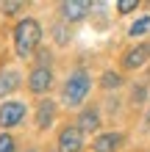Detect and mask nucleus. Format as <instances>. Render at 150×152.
Segmentation results:
<instances>
[{"instance_id":"423d86ee","label":"nucleus","mask_w":150,"mask_h":152,"mask_svg":"<svg viewBox=\"0 0 150 152\" xmlns=\"http://www.w3.org/2000/svg\"><path fill=\"white\" fill-rule=\"evenodd\" d=\"M53 88V69L50 66H33L31 72H28V91L31 94H47Z\"/></svg>"},{"instance_id":"dca6fc26","label":"nucleus","mask_w":150,"mask_h":152,"mask_svg":"<svg viewBox=\"0 0 150 152\" xmlns=\"http://www.w3.org/2000/svg\"><path fill=\"white\" fill-rule=\"evenodd\" d=\"M0 11L6 17H17V14L25 11V3H0Z\"/></svg>"},{"instance_id":"6ab92c4d","label":"nucleus","mask_w":150,"mask_h":152,"mask_svg":"<svg viewBox=\"0 0 150 152\" xmlns=\"http://www.w3.org/2000/svg\"><path fill=\"white\" fill-rule=\"evenodd\" d=\"M145 86H134V94H131V97H134V102H145Z\"/></svg>"},{"instance_id":"20e7f679","label":"nucleus","mask_w":150,"mask_h":152,"mask_svg":"<svg viewBox=\"0 0 150 152\" xmlns=\"http://www.w3.org/2000/svg\"><path fill=\"white\" fill-rule=\"evenodd\" d=\"M92 8H95V3H89V0H64L58 6V14H61V22L72 25V22L86 20Z\"/></svg>"},{"instance_id":"0eeeda50","label":"nucleus","mask_w":150,"mask_h":152,"mask_svg":"<svg viewBox=\"0 0 150 152\" xmlns=\"http://www.w3.org/2000/svg\"><path fill=\"white\" fill-rule=\"evenodd\" d=\"M150 61V42H142V44H134L131 50H125V56H122V69H142L145 64Z\"/></svg>"},{"instance_id":"f8f14e48","label":"nucleus","mask_w":150,"mask_h":152,"mask_svg":"<svg viewBox=\"0 0 150 152\" xmlns=\"http://www.w3.org/2000/svg\"><path fill=\"white\" fill-rule=\"evenodd\" d=\"M122 86V75L114 72V69H109V72L100 75V88H106V91H114V88Z\"/></svg>"},{"instance_id":"4468645a","label":"nucleus","mask_w":150,"mask_h":152,"mask_svg":"<svg viewBox=\"0 0 150 152\" xmlns=\"http://www.w3.org/2000/svg\"><path fill=\"white\" fill-rule=\"evenodd\" d=\"M50 36L56 39V44H69V39H72V33H69L67 22H58V25H53V28H50Z\"/></svg>"},{"instance_id":"6e6552de","label":"nucleus","mask_w":150,"mask_h":152,"mask_svg":"<svg viewBox=\"0 0 150 152\" xmlns=\"http://www.w3.org/2000/svg\"><path fill=\"white\" fill-rule=\"evenodd\" d=\"M33 122H36V130L53 127V122H56V102H53L50 97L36 102V116H33Z\"/></svg>"},{"instance_id":"a211bd4d","label":"nucleus","mask_w":150,"mask_h":152,"mask_svg":"<svg viewBox=\"0 0 150 152\" xmlns=\"http://www.w3.org/2000/svg\"><path fill=\"white\" fill-rule=\"evenodd\" d=\"M36 66H50V50H39L36 53Z\"/></svg>"},{"instance_id":"aec40b11","label":"nucleus","mask_w":150,"mask_h":152,"mask_svg":"<svg viewBox=\"0 0 150 152\" xmlns=\"http://www.w3.org/2000/svg\"><path fill=\"white\" fill-rule=\"evenodd\" d=\"M22 152H36V149H33V147H28V149H22Z\"/></svg>"},{"instance_id":"f257e3e1","label":"nucleus","mask_w":150,"mask_h":152,"mask_svg":"<svg viewBox=\"0 0 150 152\" xmlns=\"http://www.w3.org/2000/svg\"><path fill=\"white\" fill-rule=\"evenodd\" d=\"M14 53L20 61H28L31 56H36L42 50V25L33 20V17H22L20 22L14 25Z\"/></svg>"},{"instance_id":"39448f33","label":"nucleus","mask_w":150,"mask_h":152,"mask_svg":"<svg viewBox=\"0 0 150 152\" xmlns=\"http://www.w3.org/2000/svg\"><path fill=\"white\" fill-rule=\"evenodd\" d=\"M58 152H83V130L78 124H64L58 130Z\"/></svg>"},{"instance_id":"9b49d317","label":"nucleus","mask_w":150,"mask_h":152,"mask_svg":"<svg viewBox=\"0 0 150 152\" xmlns=\"http://www.w3.org/2000/svg\"><path fill=\"white\" fill-rule=\"evenodd\" d=\"M122 147V133H100L92 144V152H117Z\"/></svg>"},{"instance_id":"9d476101","label":"nucleus","mask_w":150,"mask_h":152,"mask_svg":"<svg viewBox=\"0 0 150 152\" xmlns=\"http://www.w3.org/2000/svg\"><path fill=\"white\" fill-rule=\"evenodd\" d=\"M20 83H22V75L17 69H0V100L6 102V97L11 91H17Z\"/></svg>"},{"instance_id":"ddd939ff","label":"nucleus","mask_w":150,"mask_h":152,"mask_svg":"<svg viewBox=\"0 0 150 152\" xmlns=\"http://www.w3.org/2000/svg\"><path fill=\"white\" fill-rule=\"evenodd\" d=\"M145 33H150V17H139V20L128 28V36L139 39V36H145Z\"/></svg>"},{"instance_id":"f03ea898","label":"nucleus","mask_w":150,"mask_h":152,"mask_svg":"<svg viewBox=\"0 0 150 152\" xmlns=\"http://www.w3.org/2000/svg\"><path fill=\"white\" fill-rule=\"evenodd\" d=\"M89 91H92L89 72H86V69H75V72L67 77L64 88H61V100H64V105H69V108H78V105L86 100Z\"/></svg>"},{"instance_id":"7ed1b4c3","label":"nucleus","mask_w":150,"mask_h":152,"mask_svg":"<svg viewBox=\"0 0 150 152\" xmlns=\"http://www.w3.org/2000/svg\"><path fill=\"white\" fill-rule=\"evenodd\" d=\"M25 113H28L25 102L6 100L3 105H0V127H3V133H8L11 127H17V124H22L25 122Z\"/></svg>"},{"instance_id":"2eb2a0df","label":"nucleus","mask_w":150,"mask_h":152,"mask_svg":"<svg viewBox=\"0 0 150 152\" xmlns=\"http://www.w3.org/2000/svg\"><path fill=\"white\" fill-rule=\"evenodd\" d=\"M0 152H17V141H14L11 133L0 130Z\"/></svg>"},{"instance_id":"f3484780","label":"nucleus","mask_w":150,"mask_h":152,"mask_svg":"<svg viewBox=\"0 0 150 152\" xmlns=\"http://www.w3.org/2000/svg\"><path fill=\"white\" fill-rule=\"evenodd\" d=\"M136 8H139V0H120V3H117L120 14H134Z\"/></svg>"},{"instance_id":"1a4fd4ad","label":"nucleus","mask_w":150,"mask_h":152,"mask_svg":"<svg viewBox=\"0 0 150 152\" xmlns=\"http://www.w3.org/2000/svg\"><path fill=\"white\" fill-rule=\"evenodd\" d=\"M100 108H98V105H86V108L81 111V113H78V127H81L83 133H98L100 130Z\"/></svg>"}]
</instances>
